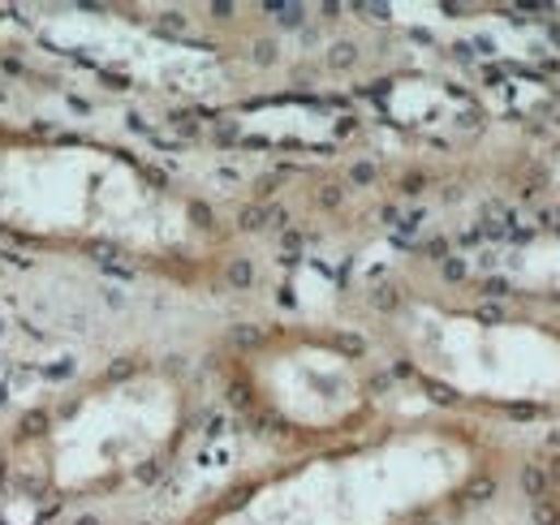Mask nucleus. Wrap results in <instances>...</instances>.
I'll list each match as a JSON object with an SVG mask.
<instances>
[{"mask_svg": "<svg viewBox=\"0 0 560 525\" xmlns=\"http://www.w3.org/2000/svg\"><path fill=\"white\" fill-rule=\"evenodd\" d=\"M52 525H100V522H82V517H70V522H66V517H61V522H52Z\"/></svg>", "mask_w": 560, "mask_h": 525, "instance_id": "obj_6", "label": "nucleus"}, {"mask_svg": "<svg viewBox=\"0 0 560 525\" xmlns=\"http://www.w3.org/2000/svg\"><path fill=\"white\" fill-rule=\"evenodd\" d=\"M488 448L457 422H406L250 478L182 525H419L457 504Z\"/></svg>", "mask_w": 560, "mask_h": 525, "instance_id": "obj_3", "label": "nucleus"}, {"mask_svg": "<svg viewBox=\"0 0 560 525\" xmlns=\"http://www.w3.org/2000/svg\"><path fill=\"white\" fill-rule=\"evenodd\" d=\"M552 177H557V186H560V155H557V164H552Z\"/></svg>", "mask_w": 560, "mask_h": 525, "instance_id": "obj_7", "label": "nucleus"}, {"mask_svg": "<svg viewBox=\"0 0 560 525\" xmlns=\"http://www.w3.org/2000/svg\"><path fill=\"white\" fill-rule=\"evenodd\" d=\"M237 384L272 427L311 440L353 435L375 413L371 366L315 331H277L242 349Z\"/></svg>", "mask_w": 560, "mask_h": 525, "instance_id": "obj_5", "label": "nucleus"}, {"mask_svg": "<svg viewBox=\"0 0 560 525\" xmlns=\"http://www.w3.org/2000/svg\"><path fill=\"white\" fill-rule=\"evenodd\" d=\"M0 242L195 271L215 220L113 142L0 126Z\"/></svg>", "mask_w": 560, "mask_h": 525, "instance_id": "obj_1", "label": "nucleus"}, {"mask_svg": "<svg viewBox=\"0 0 560 525\" xmlns=\"http://www.w3.org/2000/svg\"><path fill=\"white\" fill-rule=\"evenodd\" d=\"M195 393L164 362H130L26 405L0 431V491L66 513L155 474L190 431Z\"/></svg>", "mask_w": 560, "mask_h": 525, "instance_id": "obj_2", "label": "nucleus"}, {"mask_svg": "<svg viewBox=\"0 0 560 525\" xmlns=\"http://www.w3.org/2000/svg\"><path fill=\"white\" fill-rule=\"evenodd\" d=\"M401 358L431 388L491 405L560 400V331L410 298L388 319Z\"/></svg>", "mask_w": 560, "mask_h": 525, "instance_id": "obj_4", "label": "nucleus"}]
</instances>
